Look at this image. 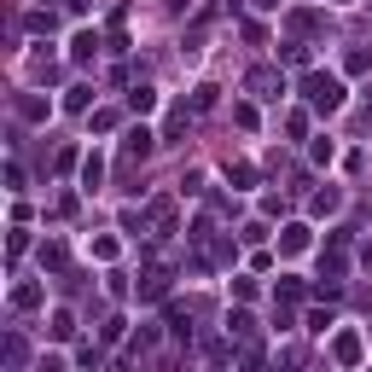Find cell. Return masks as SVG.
<instances>
[{"instance_id":"cell-3","label":"cell","mask_w":372,"mask_h":372,"mask_svg":"<svg viewBox=\"0 0 372 372\" xmlns=\"http://www.w3.org/2000/svg\"><path fill=\"white\" fill-rule=\"evenodd\" d=\"M99 181H105V157H99V152H93V157H88V163H82V186L93 192V186H99Z\"/></svg>"},{"instance_id":"cell-9","label":"cell","mask_w":372,"mask_h":372,"mask_svg":"<svg viewBox=\"0 0 372 372\" xmlns=\"http://www.w3.org/2000/svg\"><path fill=\"white\" fill-rule=\"evenodd\" d=\"M250 326H256V320H250V314H245V309H238V314H227V332H238V337H245V332H250Z\"/></svg>"},{"instance_id":"cell-5","label":"cell","mask_w":372,"mask_h":372,"mask_svg":"<svg viewBox=\"0 0 372 372\" xmlns=\"http://www.w3.org/2000/svg\"><path fill=\"white\" fill-rule=\"evenodd\" d=\"M128 152H140V157L152 152V128H134V134H128Z\"/></svg>"},{"instance_id":"cell-6","label":"cell","mask_w":372,"mask_h":372,"mask_svg":"<svg viewBox=\"0 0 372 372\" xmlns=\"http://www.w3.org/2000/svg\"><path fill=\"white\" fill-rule=\"evenodd\" d=\"M163 291H169V273H152V280L140 285V297H163Z\"/></svg>"},{"instance_id":"cell-7","label":"cell","mask_w":372,"mask_h":372,"mask_svg":"<svg viewBox=\"0 0 372 372\" xmlns=\"http://www.w3.org/2000/svg\"><path fill=\"white\" fill-rule=\"evenodd\" d=\"M280 245H285V250H302V245H309V227H285Z\"/></svg>"},{"instance_id":"cell-4","label":"cell","mask_w":372,"mask_h":372,"mask_svg":"<svg viewBox=\"0 0 372 372\" xmlns=\"http://www.w3.org/2000/svg\"><path fill=\"white\" fill-rule=\"evenodd\" d=\"M332 349H337V361H361V343H355V332H343Z\"/></svg>"},{"instance_id":"cell-2","label":"cell","mask_w":372,"mask_h":372,"mask_svg":"<svg viewBox=\"0 0 372 372\" xmlns=\"http://www.w3.org/2000/svg\"><path fill=\"white\" fill-rule=\"evenodd\" d=\"M245 88L256 93V99H280V93H285V82H280L273 70H250V76H245Z\"/></svg>"},{"instance_id":"cell-1","label":"cell","mask_w":372,"mask_h":372,"mask_svg":"<svg viewBox=\"0 0 372 372\" xmlns=\"http://www.w3.org/2000/svg\"><path fill=\"white\" fill-rule=\"evenodd\" d=\"M302 99L314 111H337L343 105V82H337V76H309V82H302Z\"/></svg>"},{"instance_id":"cell-8","label":"cell","mask_w":372,"mask_h":372,"mask_svg":"<svg viewBox=\"0 0 372 372\" xmlns=\"http://www.w3.org/2000/svg\"><path fill=\"white\" fill-rule=\"evenodd\" d=\"M128 105H134V111H152L157 93H152V88H134V93H128Z\"/></svg>"}]
</instances>
